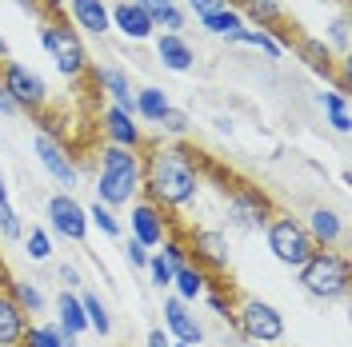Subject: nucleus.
<instances>
[{"label":"nucleus","mask_w":352,"mask_h":347,"mask_svg":"<svg viewBox=\"0 0 352 347\" xmlns=\"http://www.w3.org/2000/svg\"><path fill=\"white\" fill-rule=\"evenodd\" d=\"M204 192L200 152H192L180 140H148L140 152V195L156 204L160 212H184Z\"/></svg>","instance_id":"f257e3e1"},{"label":"nucleus","mask_w":352,"mask_h":347,"mask_svg":"<svg viewBox=\"0 0 352 347\" xmlns=\"http://www.w3.org/2000/svg\"><path fill=\"white\" fill-rule=\"evenodd\" d=\"M100 164H96V184L92 192L100 204L116 208H129L132 200H140V152L129 148H116V144H100Z\"/></svg>","instance_id":"f03ea898"},{"label":"nucleus","mask_w":352,"mask_h":347,"mask_svg":"<svg viewBox=\"0 0 352 347\" xmlns=\"http://www.w3.org/2000/svg\"><path fill=\"white\" fill-rule=\"evenodd\" d=\"M296 276H300V287H305L312 300H320V304H336V300H344L352 291V263H349L344 252H324V248H316V252L296 267Z\"/></svg>","instance_id":"7ed1b4c3"},{"label":"nucleus","mask_w":352,"mask_h":347,"mask_svg":"<svg viewBox=\"0 0 352 347\" xmlns=\"http://www.w3.org/2000/svg\"><path fill=\"white\" fill-rule=\"evenodd\" d=\"M41 44L48 52L52 68L65 76V80H85L92 60H88V48H85V36L65 21V16H48L41 24Z\"/></svg>","instance_id":"20e7f679"},{"label":"nucleus","mask_w":352,"mask_h":347,"mask_svg":"<svg viewBox=\"0 0 352 347\" xmlns=\"http://www.w3.org/2000/svg\"><path fill=\"white\" fill-rule=\"evenodd\" d=\"M264 243H268V252H272V260L285 263V267H300V263L316 252V243H312V236L305 232V219H296L292 212H272L268 216V224H264Z\"/></svg>","instance_id":"39448f33"},{"label":"nucleus","mask_w":352,"mask_h":347,"mask_svg":"<svg viewBox=\"0 0 352 347\" xmlns=\"http://www.w3.org/2000/svg\"><path fill=\"white\" fill-rule=\"evenodd\" d=\"M232 327L241 331L248 344H280L285 339V315L280 307H272L268 300H256V296H241L232 304Z\"/></svg>","instance_id":"423d86ee"},{"label":"nucleus","mask_w":352,"mask_h":347,"mask_svg":"<svg viewBox=\"0 0 352 347\" xmlns=\"http://www.w3.org/2000/svg\"><path fill=\"white\" fill-rule=\"evenodd\" d=\"M272 212H276V204L256 184H232L228 195H224V219L236 232H264Z\"/></svg>","instance_id":"0eeeda50"},{"label":"nucleus","mask_w":352,"mask_h":347,"mask_svg":"<svg viewBox=\"0 0 352 347\" xmlns=\"http://www.w3.org/2000/svg\"><path fill=\"white\" fill-rule=\"evenodd\" d=\"M0 88L12 96V104L28 116H41L48 112V80H44L41 72H32L28 64L21 60H4L0 64Z\"/></svg>","instance_id":"6e6552de"},{"label":"nucleus","mask_w":352,"mask_h":347,"mask_svg":"<svg viewBox=\"0 0 352 347\" xmlns=\"http://www.w3.org/2000/svg\"><path fill=\"white\" fill-rule=\"evenodd\" d=\"M184 248H188V263H197L208 280H220L228 272V236L220 228H192V232H184Z\"/></svg>","instance_id":"1a4fd4ad"},{"label":"nucleus","mask_w":352,"mask_h":347,"mask_svg":"<svg viewBox=\"0 0 352 347\" xmlns=\"http://www.w3.org/2000/svg\"><path fill=\"white\" fill-rule=\"evenodd\" d=\"M44 219H48V232H56V236L68 239V243H85L88 239V212H85V204H80L72 192L48 195V204H44Z\"/></svg>","instance_id":"9d476101"},{"label":"nucleus","mask_w":352,"mask_h":347,"mask_svg":"<svg viewBox=\"0 0 352 347\" xmlns=\"http://www.w3.org/2000/svg\"><path fill=\"white\" fill-rule=\"evenodd\" d=\"M32 156H36V164H41L44 172L56 180V188L72 192V188L80 184V168H76V156L68 152L65 140H52V136L36 132V136H32Z\"/></svg>","instance_id":"9b49d317"},{"label":"nucleus","mask_w":352,"mask_h":347,"mask_svg":"<svg viewBox=\"0 0 352 347\" xmlns=\"http://www.w3.org/2000/svg\"><path fill=\"white\" fill-rule=\"evenodd\" d=\"M129 228H132V236H129V239H136V243H144V248L153 252V248H160V243L168 239V232L176 228V219L168 216V212H160L156 204H148V200L140 195V200H132Z\"/></svg>","instance_id":"f8f14e48"},{"label":"nucleus","mask_w":352,"mask_h":347,"mask_svg":"<svg viewBox=\"0 0 352 347\" xmlns=\"http://www.w3.org/2000/svg\"><path fill=\"white\" fill-rule=\"evenodd\" d=\"M100 132H104V144L129 148V152H144V144H148V136L136 124V116L116 108V104H109V108L100 112Z\"/></svg>","instance_id":"ddd939ff"},{"label":"nucleus","mask_w":352,"mask_h":347,"mask_svg":"<svg viewBox=\"0 0 352 347\" xmlns=\"http://www.w3.org/2000/svg\"><path fill=\"white\" fill-rule=\"evenodd\" d=\"M109 16H112V32H120L129 44H144L156 36L153 16L136 0H116V4H109Z\"/></svg>","instance_id":"4468645a"},{"label":"nucleus","mask_w":352,"mask_h":347,"mask_svg":"<svg viewBox=\"0 0 352 347\" xmlns=\"http://www.w3.org/2000/svg\"><path fill=\"white\" fill-rule=\"evenodd\" d=\"M164 331H168L173 344H192V347L204 344V327H200V320L192 315V307L180 304L176 296L164 300Z\"/></svg>","instance_id":"2eb2a0df"},{"label":"nucleus","mask_w":352,"mask_h":347,"mask_svg":"<svg viewBox=\"0 0 352 347\" xmlns=\"http://www.w3.org/2000/svg\"><path fill=\"white\" fill-rule=\"evenodd\" d=\"M153 44H156V64L160 68H168V72H192L197 68V48L188 44V36H176V32H156L153 36Z\"/></svg>","instance_id":"dca6fc26"},{"label":"nucleus","mask_w":352,"mask_h":347,"mask_svg":"<svg viewBox=\"0 0 352 347\" xmlns=\"http://www.w3.org/2000/svg\"><path fill=\"white\" fill-rule=\"evenodd\" d=\"M65 8L76 32H88V36H109L112 32L109 0H65Z\"/></svg>","instance_id":"f3484780"},{"label":"nucleus","mask_w":352,"mask_h":347,"mask_svg":"<svg viewBox=\"0 0 352 347\" xmlns=\"http://www.w3.org/2000/svg\"><path fill=\"white\" fill-rule=\"evenodd\" d=\"M88 76H92V84L109 96V104L132 112V76L120 64H92ZM132 116H136V112H132Z\"/></svg>","instance_id":"a211bd4d"},{"label":"nucleus","mask_w":352,"mask_h":347,"mask_svg":"<svg viewBox=\"0 0 352 347\" xmlns=\"http://www.w3.org/2000/svg\"><path fill=\"white\" fill-rule=\"evenodd\" d=\"M305 232L312 236V243H316V248L332 252L336 243H344V219H340V212H336V208L316 204V208L308 212V219H305Z\"/></svg>","instance_id":"6ab92c4d"},{"label":"nucleus","mask_w":352,"mask_h":347,"mask_svg":"<svg viewBox=\"0 0 352 347\" xmlns=\"http://www.w3.org/2000/svg\"><path fill=\"white\" fill-rule=\"evenodd\" d=\"M296 56L305 60L308 72H316V76H324V80H336V72H340V60L332 56V48L324 44V36H305V32H296Z\"/></svg>","instance_id":"aec40b11"},{"label":"nucleus","mask_w":352,"mask_h":347,"mask_svg":"<svg viewBox=\"0 0 352 347\" xmlns=\"http://www.w3.org/2000/svg\"><path fill=\"white\" fill-rule=\"evenodd\" d=\"M232 8L244 16L248 28H264V32H276L288 24V8L285 0H232Z\"/></svg>","instance_id":"412c9836"},{"label":"nucleus","mask_w":352,"mask_h":347,"mask_svg":"<svg viewBox=\"0 0 352 347\" xmlns=\"http://www.w3.org/2000/svg\"><path fill=\"white\" fill-rule=\"evenodd\" d=\"M28 327H32V320H28L21 311V304L0 287V347H21Z\"/></svg>","instance_id":"4be33fe9"},{"label":"nucleus","mask_w":352,"mask_h":347,"mask_svg":"<svg viewBox=\"0 0 352 347\" xmlns=\"http://www.w3.org/2000/svg\"><path fill=\"white\" fill-rule=\"evenodd\" d=\"M168 108H173V96H168L164 88L144 84V88L132 92V112H136V120H144V124H160Z\"/></svg>","instance_id":"5701e85b"},{"label":"nucleus","mask_w":352,"mask_h":347,"mask_svg":"<svg viewBox=\"0 0 352 347\" xmlns=\"http://www.w3.org/2000/svg\"><path fill=\"white\" fill-rule=\"evenodd\" d=\"M56 327H60L65 339H80L88 331L85 307H80V296H76V291H65V287H60V296H56Z\"/></svg>","instance_id":"b1692460"},{"label":"nucleus","mask_w":352,"mask_h":347,"mask_svg":"<svg viewBox=\"0 0 352 347\" xmlns=\"http://www.w3.org/2000/svg\"><path fill=\"white\" fill-rule=\"evenodd\" d=\"M200 28L208 32V36H217L224 44H236V36L244 32V16L236 8H220V12H208V16H200Z\"/></svg>","instance_id":"393cba45"},{"label":"nucleus","mask_w":352,"mask_h":347,"mask_svg":"<svg viewBox=\"0 0 352 347\" xmlns=\"http://www.w3.org/2000/svg\"><path fill=\"white\" fill-rule=\"evenodd\" d=\"M0 287H4V291H8V296L21 304V311L28 315V320H32V315H41L44 304H48V300H44V291H41V287H36L32 280H16V276H8V272H4Z\"/></svg>","instance_id":"a878e982"},{"label":"nucleus","mask_w":352,"mask_h":347,"mask_svg":"<svg viewBox=\"0 0 352 347\" xmlns=\"http://www.w3.org/2000/svg\"><path fill=\"white\" fill-rule=\"evenodd\" d=\"M173 291H176V300H180V304L192 307L200 296L208 291V276L200 272L197 263H184V267H176V272H173Z\"/></svg>","instance_id":"bb28decb"},{"label":"nucleus","mask_w":352,"mask_h":347,"mask_svg":"<svg viewBox=\"0 0 352 347\" xmlns=\"http://www.w3.org/2000/svg\"><path fill=\"white\" fill-rule=\"evenodd\" d=\"M316 104L324 108L329 128L336 132V136H349V132H352V112H349V96H344V92H320V96H316Z\"/></svg>","instance_id":"cd10ccee"},{"label":"nucleus","mask_w":352,"mask_h":347,"mask_svg":"<svg viewBox=\"0 0 352 347\" xmlns=\"http://www.w3.org/2000/svg\"><path fill=\"white\" fill-rule=\"evenodd\" d=\"M0 236H4V243H21V236H24V224L16 216V208H12V195H8L4 168H0Z\"/></svg>","instance_id":"c85d7f7f"},{"label":"nucleus","mask_w":352,"mask_h":347,"mask_svg":"<svg viewBox=\"0 0 352 347\" xmlns=\"http://www.w3.org/2000/svg\"><path fill=\"white\" fill-rule=\"evenodd\" d=\"M80 307H85L88 331H96L100 339H109L112 335V315H109V307H104V300H100L96 291H85V296H80Z\"/></svg>","instance_id":"c756f323"},{"label":"nucleus","mask_w":352,"mask_h":347,"mask_svg":"<svg viewBox=\"0 0 352 347\" xmlns=\"http://www.w3.org/2000/svg\"><path fill=\"white\" fill-rule=\"evenodd\" d=\"M21 243H24V256L32 263H48L52 260V232L48 228H24V236H21Z\"/></svg>","instance_id":"7c9ffc66"},{"label":"nucleus","mask_w":352,"mask_h":347,"mask_svg":"<svg viewBox=\"0 0 352 347\" xmlns=\"http://www.w3.org/2000/svg\"><path fill=\"white\" fill-rule=\"evenodd\" d=\"M236 44L256 48V52H264L268 60H280V56H285V48L276 44V36H272V32H264V28H248V24H244V32L236 36Z\"/></svg>","instance_id":"2f4dec72"},{"label":"nucleus","mask_w":352,"mask_h":347,"mask_svg":"<svg viewBox=\"0 0 352 347\" xmlns=\"http://www.w3.org/2000/svg\"><path fill=\"white\" fill-rule=\"evenodd\" d=\"M85 212H88V228H100V232H104L109 239H116L120 232H124V224H120V216L112 212L109 204H100V200H96V204H88Z\"/></svg>","instance_id":"473e14b6"},{"label":"nucleus","mask_w":352,"mask_h":347,"mask_svg":"<svg viewBox=\"0 0 352 347\" xmlns=\"http://www.w3.org/2000/svg\"><path fill=\"white\" fill-rule=\"evenodd\" d=\"M68 339L60 335V327L56 324H32L28 331H24L21 347H65Z\"/></svg>","instance_id":"72a5a7b5"},{"label":"nucleus","mask_w":352,"mask_h":347,"mask_svg":"<svg viewBox=\"0 0 352 347\" xmlns=\"http://www.w3.org/2000/svg\"><path fill=\"white\" fill-rule=\"evenodd\" d=\"M324 36H329L324 44L332 48V56L344 60V56H349V12H336L329 21V32H324Z\"/></svg>","instance_id":"f704fd0d"},{"label":"nucleus","mask_w":352,"mask_h":347,"mask_svg":"<svg viewBox=\"0 0 352 347\" xmlns=\"http://www.w3.org/2000/svg\"><path fill=\"white\" fill-rule=\"evenodd\" d=\"M156 32H176V36H184V28H188V12L180 8V4H164L160 12L153 16Z\"/></svg>","instance_id":"c9c22d12"},{"label":"nucleus","mask_w":352,"mask_h":347,"mask_svg":"<svg viewBox=\"0 0 352 347\" xmlns=\"http://www.w3.org/2000/svg\"><path fill=\"white\" fill-rule=\"evenodd\" d=\"M156 128H160V136H164V140H184V136H188V128H192V120H188V112H180L173 104V108L164 112V120H160Z\"/></svg>","instance_id":"e433bc0d"},{"label":"nucleus","mask_w":352,"mask_h":347,"mask_svg":"<svg viewBox=\"0 0 352 347\" xmlns=\"http://www.w3.org/2000/svg\"><path fill=\"white\" fill-rule=\"evenodd\" d=\"M160 248H164V252H160V256H164V263H168V267H184V263H188V248H184V236H180V232H168V239H164V243H160Z\"/></svg>","instance_id":"4c0bfd02"},{"label":"nucleus","mask_w":352,"mask_h":347,"mask_svg":"<svg viewBox=\"0 0 352 347\" xmlns=\"http://www.w3.org/2000/svg\"><path fill=\"white\" fill-rule=\"evenodd\" d=\"M144 272H148V283H153V287H160V291H164V287H173V267L164 263V256H160V252H153V256H148Z\"/></svg>","instance_id":"58836bf2"},{"label":"nucleus","mask_w":352,"mask_h":347,"mask_svg":"<svg viewBox=\"0 0 352 347\" xmlns=\"http://www.w3.org/2000/svg\"><path fill=\"white\" fill-rule=\"evenodd\" d=\"M148 248L144 243H136V239H124V260H129V267H136V272H144V263H148Z\"/></svg>","instance_id":"ea45409f"},{"label":"nucleus","mask_w":352,"mask_h":347,"mask_svg":"<svg viewBox=\"0 0 352 347\" xmlns=\"http://www.w3.org/2000/svg\"><path fill=\"white\" fill-rule=\"evenodd\" d=\"M184 8L192 12V16H208V12H220V8H232V0H184Z\"/></svg>","instance_id":"a19ab883"},{"label":"nucleus","mask_w":352,"mask_h":347,"mask_svg":"<svg viewBox=\"0 0 352 347\" xmlns=\"http://www.w3.org/2000/svg\"><path fill=\"white\" fill-rule=\"evenodd\" d=\"M144 347H173V339H168V331H164V327H153V331L144 335Z\"/></svg>","instance_id":"79ce46f5"},{"label":"nucleus","mask_w":352,"mask_h":347,"mask_svg":"<svg viewBox=\"0 0 352 347\" xmlns=\"http://www.w3.org/2000/svg\"><path fill=\"white\" fill-rule=\"evenodd\" d=\"M60 280H65V291H76V287H80V272L68 267V263H60Z\"/></svg>","instance_id":"37998d69"},{"label":"nucleus","mask_w":352,"mask_h":347,"mask_svg":"<svg viewBox=\"0 0 352 347\" xmlns=\"http://www.w3.org/2000/svg\"><path fill=\"white\" fill-rule=\"evenodd\" d=\"M36 4H41L44 21H48V16H60V12H65V0H36Z\"/></svg>","instance_id":"c03bdc74"},{"label":"nucleus","mask_w":352,"mask_h":347,"mask_svg":"<svg viewBox=\"0 0 352 347\" xmlns=\"http://www.w3.org/2000/svg\"><path fill=\"white\" fill-rule=\"evenodd\" d=\"M0 116H21V108L12 104V96H8L4 88H0Z\"/></svg>","instance_id":"a18cd8bd"},{"label":"nucleus","mask_w":352,"mask_h":347,"mask_svg":"<svg viewBox=\"0 0 352 347\" xmlns=\"http://www.w3.org/2000/svg\"><path fill=\"white\" fill-rule=\"evenodd\" d=\"M12 4L21 8L24 16H44V12H41V4H36V0H12Z\"/></svg>","instance_id":"49530a36"},{"label":"nucleus","mask_w":352,"mask_h":347,"mask_svg":"<svg viewBox=\"0 0 352 347\" xmlns=\"http://www.w3.org/2000/svg\"><path fill=\"white\" fill-rule=\"evenodd\" d=\"M136 4H140V8H144L148 16H156V12H160L164 4H173V0H136Z\"/></svg>","instance_id":"de8ad7c7"},{"label":"nucleus","mask_w":352,"mask_h":347,"mask_svg":"<svg viewBox=\"0 0 352 347\" xmlns=\"http://www.w3.org/2000/svg\"><path fill=\"white\" fill-rule=\"evenodd\" d=\"M4 60H12V56H8V40H4V32H0V64H4Z\"/></svg>","instance_id":"09e8293b"},{"label":"nucleus","mask_w":352,"mask_h":347,"mask_svg":"<svg viewBox=\"0 0 352 347\" xmlns=\"http://www.w3.org/2000/svg\"><path fill=\"white\" fill-rule=\"evenodd\" d=\"M65 347H80V344H76V339H68V344H65Z\"/></svg>","instance_id":"8fccbe9b"},{"label":"nucleus","mask_w":352,"mask_h":347,"mask_svg":"<svg viewBox=\"0 0 352 347\" xmlns=\"http://www.w3.org/2000/svg\"><path fill=\"white\" fill-rule=\"evenodd\" d=\"M4 272H8V267H4V263H0V280H4Z\"/></svg>","instance_id":"3c124183"},{"label":"nucleus","mask_w":352,"mask_h":347,"mask_svg":"<svg viewBox=\"0 0 352 347\" xmlns=\"http://www.w3.org/2000/svg\"><path fill=\"white\" fill-rule=\"evenodd\" d=\"M173 347H192V344H173Z\"/></svg>","instance_id":"603ef678"},{"label":"nucleus","mask_w":352,"mask_h":347,"mask_svg":"<svg viewBox=\"0 0 352 347\" xmlns=\"http://www.w3.org/2000/svg\"><path fill=\"white\" fill-rule=\"evenodd\" d=\"M173 4H180V0H173Z\"/></svg>","instance_id":"864d4df0"}]
</instances>
